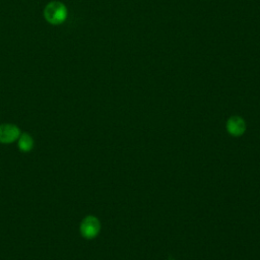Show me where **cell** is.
Masks as SVG:
<instances>
[{"mask_svg": "<svg viewBox=\"0 0 260 260\" xmlns=\"http://www.w3.org/2000/svg\"><path fill=\"white\" fill-rule=\"evenodd\" d=\"M44 16L51 24H60L67 16L66 6L59 1L48 3L44 9Z\"/></svg>", "mask_w": 260, "mask_h": 260, "instance_id": "cell-1", "label": "cell"}, {"mask_svg": "<svg viewBox=\"0 0 260 260\" xmlns=\"http://www.w3.org/2000/svg\"><path fill=\"white\" fill-rule=\"evenodd\" d=\"M101 230V223L100 220L92 215H88L83 218V220L80 223L79 231L82 237L85 239H92L98 236Z\"/></svg>", "mask_w": 260, "mask_h": 260, "instance_id": "cell-2", "label": "cell"}, {"mask_svg": "<svg viewBox=\"0 0 260 260\" xmlns=\"http://www.w3.org/2000/svg\"><path fill=\"white\" fill-rule=\"evenodd\" d=\"M20 130L13 124H1L0 125V143L9 144L18 139Z\"/></svg>", "mask_w": 260, "mask_h": 260, "instance_id": "cell-3", "label": "cell"}, {"mask_svg": "<svg viewBox=\"0 0 260 260\" xmlns=\"http://www.w3.org/2000/svg\"><path fill=\"white\" fill-rule=\"evenodd\" d=\"M226 129L230 132V134L234 136H240L244 133L246 129V125L244 120L241 117L234 116L229 119L226 123Z\"/></svg>", "mask_w": 260, "mask_h": 260, "instance_id": "cell-4", "label": "cell"}, {"mask_svg": "<svg viewBox=\"0 0 260 260\" xmlns=\"http://www.w3.org/2000/svg\"><path fill=\"white\" fill-rule=\"evenodd\" d=\"M34 146V139L28 133H22L18 137V148L22 152H28Z\"/></svg>", "mask_w": 260, "mask_h": 260, "instance_id": "cell-5", "label": "cell"}]
</instances>
